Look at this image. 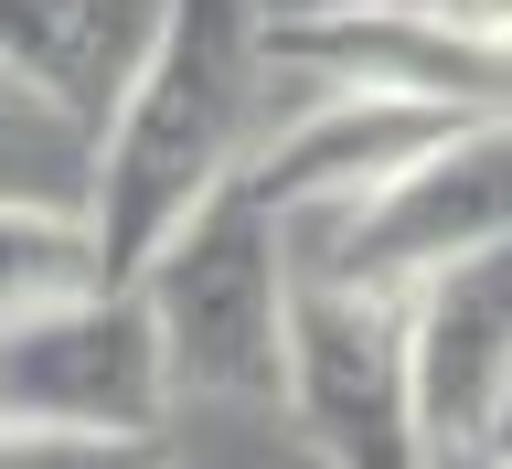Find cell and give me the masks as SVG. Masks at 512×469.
Listing matches in <instances>:
<instances>
[{
  "instance_id": "1",
  "label": "cell",
  "mask_w": 512,
  "mask_h": 469,
  "mask_svg": "<svg viewBox=\"0 0 512 469\" xmlns=\"http://www.w3.org/2000/svg\"><path fill=\"white\" fill-rule=\"evenodd\" d=\"M267 75H278V54H267V11L256 0H171L160 11L128 96L96 128L86 224L107 246V278H128L203 192H224L256 160Z\"/></svg>"
},
{
  "instance_id": "4",
  "label": "cell",
  "mask_w": 512,
  "mask_h": 469,
  "mask_svg": "<svg viewBox=\"0 0 512 469\" xmlns=\"http://www.w3.org/2000/svg\"><path fill=\"white\" fill-rule=\"evenodd\" d=\"M278 416H299V438L331 469H406L427 448V427H416V352H406V288L299 278L288 267Z\"/></svg>"
},
{
  "instance_id": "9",
  "label": "cell",
  "mask_w": 512,
  "mask_h": 469,
  "mask_svg": "<svg viewBox=\"0 0 512 469\" xmlns=\"http://www.w3.org/2000/svg\"><path fill=\"white\" fill-rule=\"evenodd\" d=\"M96 182V139L64 107L22 86V75H0V203H86Z\"/></svg>"
},
{
  "instance_id": "14",
  "label": "cell",
  "mask_w": 512,
  "mask_h": 469,
  "mask_svg": "<svg viewBox=\"0 0 512 469\" xmlns=\"http://www.w3.org/2000/svg\"><path fill=\"white\" fill-rule=\"evenodd\" d=\"M491 459H502V469H512V416H502V427H491Z\"/></svg>"
},
{
  "instance_id": "8",
  "label": "cell",
  "mask_w": 512,
  "mask_h": 469,
  "mask_svg": "<svg viewBox=\"0 0 512 469\" xmlns=\"http://www.w3.org/2000/svg\"><path fill=\"white\" fill-rule=\"evenodd\" d=\"M96 278H107V246H96L86 203H0V320L75 299Z\"/></svg>"
},
{
  "instance_id": "3",
  "label": "cell",
  "mask_w": 512,
  "mask_h": 469,
  "mask_svg": "<svg viewBox=\"0 0 512 469\" xmlns=\"http://www.w3.org/2000/svg\"><path fill=\"white\" fill-rule=\"evenodd\" d=\"M288 267L299 278H363V288H416L438 256H470L512 235V118H470L438 150H416L395 182L320 203V214H278Z\"/></svg>"
},
{
  "instance_id": "11",
  "label": "cell",
  "mask_w": 512,
  "mask_h": 469,
  "mask_svg": "<svg viewBox=\"0 0 512 469\" xmlns=\"http://www.w3.org/2000/svg\"><path fill=\"white\" fill-rule=\"evenodd\" d=\"M427 11H438L459 43H480V54H502V64H512V0H427Z\"/></svg>"
},
{
  "instance_id": "6",
  "label": "cell",
  "mask_w": 512,
  "mask_h": 469,
  "mask_svg": "<svg viewBox=\"0 0 512 469\" xmlns=\"http://www.w3.org/2000/svg\"><path fill=\"white\" fill-rule=\"evenodd\" d=\"M406 352L427 438H491L512 416V235L438 256L406 288Z\"/></svg>"
},
{
  "instance_id": "7",
  "label": "cell",
  "mask_w": 512,
  "mask_h": 469,
  "mask_svg": "<svg viewBox=\"0 0 512 469\" xmlns=\"http://www.w3.org/2000/svg\"><path fill=\"white\" fill-rule=\"evenodd\" d=\"M160 11L171 0H0V75H22L43 107H64L96 139L150 54Z\"/></svg>"
},
{
  "instance_id": "13",
  "label": "cell",
  "mask_w": 512,
  "mask_h": 469,
  "mask_svg": "<svg viewBox=\"0 0 512 469\" xmlns=\"http://www.w3.org/2000/svg\"><path fill=\"white\" fill-rule=\"evenodd\" d=\"M267 22H331V11H406V0H256Z\"/></svg>"
},
{
  "instance_id": "2",
  "label": "cell",
  "mask_w": 512,
  "mask_h": 469,
  "mask_svg": "<svg viewBox=\"0 0 512 469\" xmlns=\"http://www.w3.org/2000/svg\"><path fill=\"white\" fill-rule=\"evenodd\" d=\"M128 288L150 299L160 363H171V406H278L288 374V235L267 192L235 171L203 192L171 235H160Z\"/></svg>"
},
{
  "instance_id": "10",
  "label": "cell",
  "mask_w": 512,
  "mask_h": 469,
  "mask_svg": "<svg viewBox=\"0 0 512 469\" xmlns=\"http://www.w3.org/2000/svg\"><path fill=\"white\" fill-rule=\"evenodd\" d=\"M0 469H171L160 438H64V427H0Z\"/></svg>"
},
{
  "instance_id": "5",
  "label": "cell",
  "mask_w": 512,
  "mask_h": 469,
  "mask_svg": "<svg viewBox=\"0 0 512 469\" xmlns=\"http://www.w3.org/2000/svg\"><path fill=\"white\" fill-rule=\"evenodd\" d=\"M0 427H64V438H160L171 427V363H160L150 299L96 278L75 299L0 320Z\"/></svg>"
},
{
  "instance_id": "12",
  "label": "cell",
  "mask_w": 512,
  "mask_h": 469,
  "mask_svg": "<svg viewBox=\"0 0 512 469\" xmlns=\"http://www.w3.org/2000/svg\"><path fill=\"white\" fill-rule=\"evenodd\" d=\"M406 469H502V459H491V438H427Z\"/></svg>"
}]
</instances>
